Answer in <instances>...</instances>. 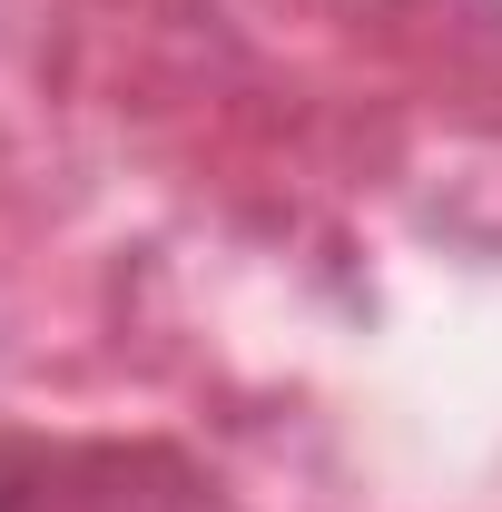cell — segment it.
<instances>
[{
	"instance_id": "6da1fadb",
	"label": "cell",
	"mask_w": 502,
	"mask_h": 512,
	"mask_svg": "<svg viewBox=\"0 0 502 512\" xmlns=\"http://www.w3.org/2000/svg\"><path fill=\"white\" fill-rule=\"evenodd\" d=\"M0 512H20V473L10 463H0Z\"/></svg>"
}]
</instances>
